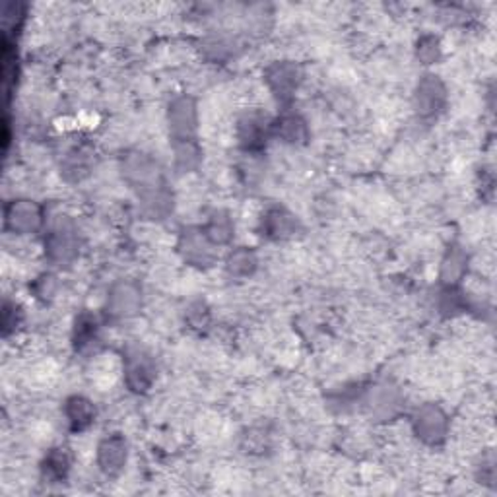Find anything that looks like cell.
Returning a JSON list of instances; mask_svg holds the SVG:
<instances>
[{
    "label": "cell",
    "instance_id": "6da1fadb",
    "mask_svg": "<svg viewBox=\"0 0 497 497\" xmlns=\"http://www.w3.org/2000/svg\"><path fill=\"white\" fill-rule=\"evenodd\" d=\"M82 236L78 226L67 216H58L57 220L47 227L43 239L45 259L57 269H67L80 257Z\"/></svg>",
    "mask_w": 497,
    "mask_h": 497
},
{
    "label": "cell",
    "instance_id": "7a4b0ae2",
    "mask_svg": "<svg viewBox=\"0 0 497 497\" xmlns=\"http://www.w3.org/2000/svg\"><path fill=\"white\" fill-rule=\"evenodd\" d=\"M121 175L136 195H144L155 186L165 185L164 171L158 160L152 158L146 152L132 150L122 155L121 160Z\"/></svg>",
    "mask_w": 497,
    "mask_h": 497
},
{
    "label": "cell",
    "instance_id": "3957f363",
    "mask_svg": "<svg viewBox=\"0 0 497 497\" xmlns=\"http://www.w3.org/2000/svg\"><path fill=\"white\" fill-rule=\"evenodd\" d=\"M410 426L418 441H422L428 447L443 445L449 438V429H450L447 412L435 402L419 404L412 414Z\"/></svg>",
    "mask_w": 497,
    "mask_h": 497
},
{
    "label": "cell",
    "instance_id": "277c9868",
    "mask_svg": "<svg viewBox=\"0 0 497 497\" xmlns=\"http://www.w3.org/2000/svg\"><path fill=\"white\" fill-rule=\"evenodd\" d=\"M158 377V367L152 354L140 346L127 348L122 355V379L134 395H146Z\"/></svg>",
    "mask_w": 497,
    "mask_h": 497
},
{
    "label": "cell",
    "instance_id": "5b68a950",
    "mask_svg": "<svg viewBox=\"0 0 497 497\" xmlns=\"http://www.w3.org/2000/svg\"><path fill=\"white\" fill-rule=\"evenodd\" d=\"M45 226V212L31 198H12L5 205V231L16 238L34 236Z\"/></svg>",
    "mask_w": 497,
    "mask_h": 497
},
{
    "label": "cell",
    "instance_id": "8992f818",
    "mask_svg": "<svg viewBox=\"0 0 497 497\" xmlns=\"http://www.w3.org/2000/svg\"><path fill=\"white\" fill-rule=\"evenodd\" d=\"M447 86L441 80V76L428 72L422 78H419L416 88H414V111L418 113L419 119L424 121H433L438 119L447 107Z\"/></svg>",
    "mask_w": 497,
    "mask_h": 497
},
{
    "label": "cell",
    "instance_id": "52a82bcc",
    "mask_svg": "<svg viewBox=\"0 0 497 497\" xmlns=\"http://www.w3.org/2000/svg\"><path fill=\"white\" fill-rule=\"evenodd\" d=\"M362 402L377 422H391L404 408V395L391 381H379L364 391Z\"/></svg>",
    "mask_w": 497,
    "mask_h": 497
},
{
    "label": "cell",
    "instance_id": "ba28073f",
    "mask_svg": "<svg viewBox=\"0 0 497 497\" xmlns=\"http://www.w3.org/2000/svg\"><path fill=\"white\" fill-rule=\"evenodd\" d=\"M143 290L132 280H117L107 291L105 315L113 321H129L143 311Z\"/></svg>",
    "mask_w": 497,
    "mask_h": 497
},
{
    "label": "cell",
    "instance_id": "9c48e42d",
    "mask_svg": "<svg viewBox=\"0 0 497 497\" xmlns=\"http://www.w3.org/2000/svg\"><path fill=\"white\" fill-rule=\"evenodd\" d=\"M177 253L195 269H210L217 260V247L205 236L202 227H185L177 239Z\"/></svg>",
    "mask_w": 497,
    "mask_h": 497
},
{
    "label": "cell",
    "instance_id": "30bf717a",
    "mask_svg": "<svg viewBox=\"0 0 497 497\" xmlns=\"http://www.w3.org/2000/svg\"><path fill=\"white\" fill-rule=\"evenodd\" d=\"M165 121L171 140H195L198 131V105L195 98L181 93L169 101Z\"/></svg>",
    "mask_w": 497,
    "mask_h": 497
},
{
    "label": "cell",
    "instance_id": "8fae6325",
    "mask_svg": "<svg viewBox=\"0 0 497 497\" xmlns=\"http://www.w3.org/2000/svg\"><path fill=\"white\" fill-rule=\"evenodd\" d=\"M264 82L280 103H290L303 82V70L293 60H276L264 69Z\"/></svg>",
    "mask_w": 497,
    "mask_h": 497
},
{
    "label": "cell",
    "instance_id": "7c38bea8",
    "mask_svg": "<svg viewBox=\"0 0 497 497\" xmlns=\"http://www.w3.org/2000/svg\"><path fill=\"white\" fill-rule=\"evenodd\" d=\"M236 136L241 150L255 155L264 150L272 136V119L267 113L255 111V109L247 111L238 119Z\"/></svg>",
    "mask_w": 497,
    "mask_h": 497
},
{
    "label": "cell",
    "instance_id": "4fadbf2b",
    "mask_svg": "<svg viewBox=\"0 0 497 497\" xmlns=\"http://www.w3.org/2000/svg\"><path fill=\"white\" fill-rule=\"evenodd\" d=\"M259 231L269 241H290L301 233V222L291 210L272 205L259 217Z\"/></svg>",
    "mask_w": 497,
    "mask_h": 497
},
{
    "label": "cell",
    "instance_id": "5bb4252c",
    "mask_svg": "<svg viewBox=\"0 0 497 497\" xmlns=\"http://www.w3.org/2000/svg\"><path fill=\"white\" fill-rule=\"evenodd\" d=\"M98 469L107 476H119L129 462V441L122 433H109L98 443L96 449Z\"/></svg>",
    "mask_w": 497,
    "mask_h": 497
},
{
    "label": "cell",
    "instance_id": "9a60e30c",
    "mask_svg": "<svg viewBox=\"0 0 497 497\" xmlns=\"http://www.w3.org/2000/svg\"><path fill=\"white\" fill-rule=\"evenodd\" d=\"M62 416H65V422L72 433H84L96 424L98 410L96 404L88 397L72 395L62 404Z\"/></svg>",
    "mask_w": 497,
    "mask_h": 497
},
{
    "label": "cell",
    "instance_id": "2e32d148",
    "mask_svg": "<svg viewBox=\"0 0 497 497\" xmlns=\"http://www.w3.org/2000/svg\"><path fill=\"white\" fill-rule=\"evenodd\" d=\"M272 136L290 146H303L309 140V124L303 115L286 109V111L272 119Z\"/></svg>",
    "mask_w": 497,
    "mask_h": 497
},
{
    "label": "cell",
    "instance_id": "e0dca14e",
    "mask_svg": "<svg viewBox=\"0 0 497 497\" xmlns=\"http://www.w3.org/2000/svg\"><path fill=\"white\" fill-rule=\"evenodd\" d=\"M101 333V321L91 311H80L72 324V346L78 354L91 352L98 346Z\"/></svg>",
    "mask_w": 497,
    "mask_h": 497
},
{
    "label": "cell",
    "instance_id": "ac0fdd59",
    "mask_svg": "<svg viewBox=\"0 0 497 497\" xmlns=\"http://www.w3.org/2000/svg\"><path fill=\"white\" fill-rule=\"evenodd\" d=\"M174 206H175V198L171 189H167V185H160L144 195H138L140 214L150 217V220H155V222L165 220V217L174 214Z\"/></svg>",
    "mask_w": 497,
    "mask_h": 497
},
{
    "label": "cell",
    "instance_id": "d6986e66",
    "mask_svg": "<svg viewBox=\"0 0 497 497\" xmlns=\"http://www.w3.org/2000/svg\"><path fill=\"white\" fill-rule=\"evenodd\" d=\"M70 471L72 457L69 453V449L65 447H53L47 450L39 466L41 478L47 484H62V481H67Z\"/></svg>",
    "mask_w": 497,
    "mask_h": 497
},
{
    "label": "cell",
    "instance_id": "ffe728a7",
    "mask_svg": "<svg viewBox=\"0 0 497 497\" xmlns=\"http://www.w3.org/2000/svg\"><path fill=\"white\" fill-rule=\"evenodd\" d=\"M466 272H469V253L460 245H450L439 264L441 286H460Z\"/></svg>",
    "mask_w": 497,
    "mask_h": 497
},
{
    "label": "cell",
    "instance_id": "44dd1931",
    "mask_svg": "<svg viewBox=\"0 0 497 497\" xmlns=\"http://www.w3.org/2000/svg\"><path fill=\"white\" fill-rule=\"evenodd\" d=\"M93 153L86 146H74L65 153V160L60 164V175L69 183H80L91 174Z\"/></svg>",
    "mask_w": 497,
    "mask_h": 497
},
{
    "label": "cell",
    "instance_id": "7402d4cb",
    "mask_svg": "<svg viewBox=\"0 0 497 497\" xmlns=\"http://www.w3.org/2000/svg\"><path fill=\"white\" fill-rule=\"evenodd\" d=\"M200 227L216 247L229 245L233 236H236V224H233L229 212L226 210H212Z\"/></svg>",
    "mask_w": 497,
    "mask_h": 497
},
{
    "label": "cell",
    "instance_id": "603a6c76",
    "mask_svg": "<svg viewBox=\"0 0 497 497\" xmlns=\"http://www.w3.org/2000/svg\"><path fill=\"white\" fill-rule=\"evenodd\" d=\"M259 269V255L251 247H236L226 257V272L229 278H251Z\"/></svg>",
    "mask_w": 497,
    "mask_h": 497
},
{
    "label": "cell",
    "instance_id": "cb8c5ba5",
    "mask_svg": "<svg viewBox=\"0 0 497 497\" xmlns=\"http://www.w3.org/2000/svg\"><path fill=\"white\" fill-rule=\"evenodd\" d=\"M202 164V148L195 140H175L174 165L179 174H193Z\"/></svg>",
    "mask_w": 497,
    "mask_h": 497
},
{
    "label": "cell",
    "instance_id": "d4e9b609",
    "mask_svg": "<svg viewBox=\"0 0 497 497\" xmlns=\"http://www.w3.org/2000/svg\"><path fill=\"white\" fill-rule=\"evenodd\" d=\"M200 51L210 60H227L236 55L238 41L229 36H224V34L208 36V37L202 39Z\"/></svg>",
    "mask_w": 497,
    "mask_h": 497
},
{
    "label": "cell",
    "instance_id": "484cf974",
    "mask_svg": "<svg viewBox=\"0 0 497 497\" xmlns=\"http://www.w3.org/2000/svg\"><path fill=\"white\" fill-rule=\"evenodd\" d=\"M438 309L443 315H459L469 309V298L460 290V286H441L438 291Z\"/></svg>",
    "mask_w": 497,
    "mask_h": 497
},
{
    "label": "cell",
    "instance_id": "4316f807",
    "mask_svg": "<svg viewBox=\"0 0 497 497\" xmlns=\"http://www.w3.org/2000/svg\"><path fill=\"white\" fill-rule=\"evenodd\" d=\"M414 51H416V58L419 60V65L431 67V65H438V62L441 60L443 45L438 36L424 34V36L418 37Z\"/></svg>",
    "mask_w": 497,
    "mask_h": 497
},
{
    "label": "cell",
    "instance_id": "83f0119b",
    "mask_svg": "<svg viewBox=\"0 0 497 497\" xmlns=\"http://www.w3.org/2000/svg\"><path fill=\"white\" fill-rule=\"evenodd\" d=\"M24 321H26L24 307L14 300H5V305H3V334H5V338L18 333Z\"/></svg>",
    "mask_w": 497,
    "mask_h": 497
},
{
    "label": "cell",
    "instance_id": "f1b7e54d",
    "mask_svg": "<svg viewBox=\"0 0 497 497\" xmlns=\"http://www.w3.org/2000/svg\"><path fill=\"white\" fill-rule=\"evenodd\" d=\"M58 291V282H57V276L53 274H41L36 278V282H34V293H36V298L39 301H51L55 295Z\"/></svg>",
    "mask_w": 497,
    "mask_h": 497
},
{
    "label": "cell",
    "instance_id": "f546056e",
    "mask_svg": "<svg viewBox=\"0 0 497 497\" xmlns=\"http://www.w3.org/2000/svg\"><path fill=\"white\" fill-rule=\"evenodd\" d=\"M476 476L481 481V484L486 486H495V478H497V471H495V457L492 450H488L486 455H481V459L476 464Z\"/></svg>",
    "mask_w": 497,
    "mask_h": 497
},
{
    "label": "cell",
    "instance_id": "4dcf8cb0",
    "mask_svg": "<svg viewBox=\"0 0 497 497\" xmlns=\"http://www.w3.org/2000/svg\"><path fill=\"white\" fill-rule=\"evenodd\" d=\"M186 317H189V323L193 329H206L208 323H210V313L208 309L202 305V303H196L189 309V313H186Z\"/></svg>",
    "mask_w": 497,
    "mask_h": 497
}]
</instances>
